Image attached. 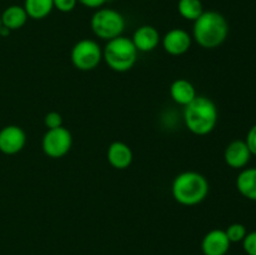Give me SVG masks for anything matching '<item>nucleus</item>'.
<instances>
[{"label": "nucleus", "instance_id": "2eb2a0df", "mask_svg": "<svg viewBox=\"0 0 256 255\" xmlns=\"http://www.w3.org/2000/svg\"><path fill=\"white\" fill-rule=\"evenodd\" d=\"M238 192L246 199L256 202V168L242 169L236 179Z\"/></svg>", "mask_w": 256, "mask_h": 255}, {"label": "nucleus", "instance_id": "6ab92c4d", "mask_svg": "<svg viewBox=\"0 0 256 255\" xmlns=\"http://www.w3.org/2000/svg\"><path fill=\"white\" fill-rule=\"evenodd\" d=\"M225 232H226V236L230 240V242H242L248 234L246 228L242 224H240V222H234V224L229 225L228 229L225 230Z\"/></svg>", "mask_w": 256, "mask_h": 255}, {"label": "nucleus", "instance_id": "f8f14e48", "mask_svg": "<svg viewBox=\"0 0 256 255\" xmlns=\"http://www.w3.org/2000/svg\"><path fill=\"white\" fill-rule=\"evenodd\" d=\"M132 42L138 52H152L159 45L160 34L152 25H142L135 30Z\"/></svg>", "mask_w": 256, "mask_h": 255}, {"label": "nucleus", "instance_id": "5701e85b", "mask_svg": "<svg viewBox=\"0 0 256 255\" xmlns=\"http://www.w3.org/2000/svg\"><path fill=\"white\" fill-rule=\"evenodd\" d=\"M245 142H246V145H248V148H249L252 155H255L256 156V124L252 125V126L250 128L249 132H248L246 140H245Z\"/></svg>", "mask_w": 256, "mask_h": 255}, {"label": "nucleus", "instance_id": "7ed1b4c3", "mask_svg": "<svg viewBox=\"0 0 256 255\" xmlns=\"http://www.w3.org/2000/svg\"><path fill=\"white\" fill-rule=\"evenodd\" d=\"M172 194L179 204L194 206L206 199L209 194V182L200 172H184L172 182Z\"/></svg>", "mask_w": 256, "mask_h": 255}, {"label": "nucleus", "instance_id": "412c9836", "mask_svg": "<svg viewBox=\"0 0 256 255\" xmlns=\"http://www.w3.org/2000/svg\"><path fill=\"white\" fill-rule=\"evenodd\" d=\"M242 248L248 255H256V232H248L242 240Z\"/></svg>", "mask_w": 256, "mask_h": 255}, {"label": "nucleus", "instance_id": "9b49d317", "mask_svg": "<svg viewBox=\"0 0 256 255\" xmlns=\"http://www.w3.org/2000/svg\"><path fill=\"white\" fill-rule=\"evenodd\" d=\"M252 158L246 142L242 140H234L226 146L224 152V159L226 164L232 169H242L248 165Z\"/></svg>", "mask_w": 256, "mask_h": 255}, {"label": "nucleus", "instance_id": "a211bd4d", "mask_svg": "<svg viewBox=\"0 0 256 255\" xmlns=\"http://www.w3.org/2000/svg\"><path fill=\"white\" fill-rule=\"evenodd\" d=\"M178 12L184 19L195 22L204 12V10L200 0H179Z\"/></svg>", "mask_w": 256, "mask_h": 255}, {"label": "nucleus", "instance_id": "ddd939ff", "mask_svg": "<svg viewBox=\"0 0 256 255\" xmlns=\"http://www.w3.org/2000/svg\"><path fill=\"white\" fill-rule=\"evenodd\" d=\"M108 162L112 168L124 170L132 162V152L129 145L122 142H114L108 148Z\"/></svg>", "mask_w": 256, "mask_h": 255}, {"label": "nucleus", "instance_id": "a878e982", "mask_svg": "<svg viewBox=\"0 0 256 255\" xmlns=\"http://www.w3.org/2000/svg\"><path fill=\"white\" fill-rule=\"evenodd\" d=\"M2 18H0V29H2Z\"/></svg>", "mask_w": 256, "mask_h": 255}, {"label": "nucleus", "instance_id": "423d86ee", "mask_svg": "<svg viewBox=\"0 0 256 255\" xmlns=\"http://www.w3.org/2000/svg\"><path fill=\"white\" fill-rule=\"evenodd\" d=\"M72 62L78 70L90 72L98 68L102 59V50L96 42L92 39H82L78 42L72 49Z\"/></svg>", "mask_w": 256, "mask_h": 255}, {"label": "nucleus", "instance_id": "6e6552de", "mask_svg": "<svg viewBox=\"0 0 256 255\" xmlns=\"http://www.w3.org/2000/svg\"><path fill=\"white\" fill-rule=\"evenodd\" d=\"M26 142V134L18 125H8L0 130V152L14 155L22 152Z\"/></svg>", "mask_w": 256, "mask_h": 255}, {"label": "nucleus", "instance_id": "4468645a", "mask_svg": "<svg viewBox=\"0 0 256 255\" xmlns=\"http://www.w3.org/2000/svg\"><path fill=\"white\" fill-rule=\"evenodd\" d=\"M170 96L176 104L185 106L196 98V90L189 80L176 79L170 85Z\"/></svg>", "mask_w": 256, "mask_h": 255}, {"label": "nucleus", "instance_id": "b1692460", "mask_svg": "<svg viewBox=\"0 0 256 255\" xmlns=\"http://www.w3.org/2000/svg\"><path fill=\"white\" fill-rule=\"evenodd\" d=\"M78 2H80V4L86 8L98 9V8H102L106 2V0H78Z\"/></svg>", "mask_w": 256, "mask_h": 255}, {"label": "nucleus", "instance_id": "393cba45", "mask_svg": "<svg viewBox=\"0 0 256 255\" xmlns=\"http://www.w3.org/2000/svg\"><path fill=\"white\" fill-rule=\"evenodd\" d=\"M9 34H10V30L8 29V28L2 26V29H0V35H2V36H8Z\"/></svg>", "mask_w": 256, "mask_h": 255}, {"label": "nucleus", "instance_id": "f257e3e1", "mask_svg": "<svg viewBox=\"0 0 256 255\" xmlns=\"http://www.w3.org/2000/svg\"><path fill=\"white\" fill-rule=\"evenodd\" d=\"M229 24L220 12L209 10L204 12L194 22L192 36L195 42L204 49H214L226 40Z\"/></svg>", "mask_w": 256, "mask_h": 255}, {"label": "nucleus", "instance_id": "1a4fd4ad", "mask_svg": "<svg viewBox=\"0 0 256 255\" xmlns=\"http://www.w3.org/2000/svg\"><path fill=\"white\" fill-rule=\"evenodd\" d=\"M192 36L182 29H172L162 38V48L170 55H182L190 49Z\"/></svg>", "mask_w": 256, "mask_h": 255}, {"label": "nucleus", "instance_id": "f3484780", "mask_svg": "<svg viewBox=\"0 0 256 255\" xmlns=\"http://www.w3.org/2000/svg\"><path fill=\"white\" fill-rule=\"evenodd\" d=\"M24 9L28 18L34 20H42L46 18L54 9L52 0H25Z\"/></svg>", "mask_w": 256, "mask_h": 255}, {"label": "nucleus", "instance_id": "f03ea898", "mask_svg": "<svg viewBox=\"0 0 256 255\" xmlns=\"http://www.w3.org/2000/svg\"><path fill=\"white\" fill-rule=\"evenodd\" d=\"M218 108L212 99L196 95L184 108V122L188 129L195 135H208L218 124Z\"/></svg>", "mask_w": 256, "mask_h": 255}, {"label": "nucleus", "instance_id": "dca6fc26", "mask_svg": "<svg viewBox=\"0 0 256 255\" xmlns=\"http://www.w3.org/2000/svg\"><path fill=\"white\" fill-rule=\"evenodd\" d=\"M0 18H2V26L8 28L12 32V30H18L24 26L28 20V14L24 6L10 5L2 12Z\"/></svg>", "mask_w": 256, "mask_h": 255}, {"label": "nucleus", "instance_id": "4be33fe9", "mask_svg": "<svg viewBox=\"0 0 256 255\" xmlns=\"http://www.w3.org/2000/svg\"><path fill=\"white\" fill-rule=\"evenodd\" d=\"M54 8L62 12H70L75 9L78 0H52Z\"/></svg>", "mask_w": 256, "mask_h": 255}, {"label": "nucleus", "instance_id": "aec40b11", "mask_svg": "<svg viewBox=\"0 0 256 255\" xmlns=\"http://www.w3.org/2000/svg\"><path fill=\"white\" fill-rule=\"evenodd\" d=\"M44 124L48 129H55V128L62 126V116L56 112H50L45 115Z\"/></svg>", "mask_w": 256, "mask_h": 255}, {"label": "nucleus", "instance_id": "39448f33", "mask_svg": "<svg viewBox=\"0 0 256 255\" xmlns=\"http://www.w3.org/2000/svg\"><path fill=\"white\" fill-rule=\"evenodd\" d=\"M92 30L98 38L112 40L120 36L125 29V19L119 12L114 9H99L92 18Z\"/></svg>", "mask_w": 256, "mask_h": 255}, {"label": "nucleus", "instance_id": "20e7f679", "mask_svg": "<svg viewBox=\"0 0 256 255\" xmlns=\"http://www.w3.org/2000/svg\"><path fill=\"white\" fill-rule=\"evenodd\" d=\"M102 58L110 69L118 72H125L136 62L138 50L132 39L120 35L108 42L102 50Z\"/></svg>", "mask_w": 256, "mask_h": 255}, {"label": "nucleus", "instance_id": "0eeeda50", "mask_svg": "<svg viewBox=\"0 0 256 255\" xmlns=\"http://www.w3.org/2000/svg\"><path fill=\"white\" fill-rule=\"evenodd\" d=\"M72 132L64 126L48 129L42 136V148L45 155L52 159H59L65 156L72 149Z\"/></svg>", "mask_w": 256, "mask_h": 255}, {"label": "nucleus", "instance_id": "9d476101", "mask_svg": "<svg viewBox=\"0 0 256 255\" xmlns=\"http://www.w3.org/2000/svg\"><path fill=\"white\" fill-rule=\"evenodd\" d=\"M230 240L225 230L214 229L208 232L202 242V250L204 255H225L230 249Z\"/></svg>", "mask_w": 256, "mask_h": 255}]
</instances>
